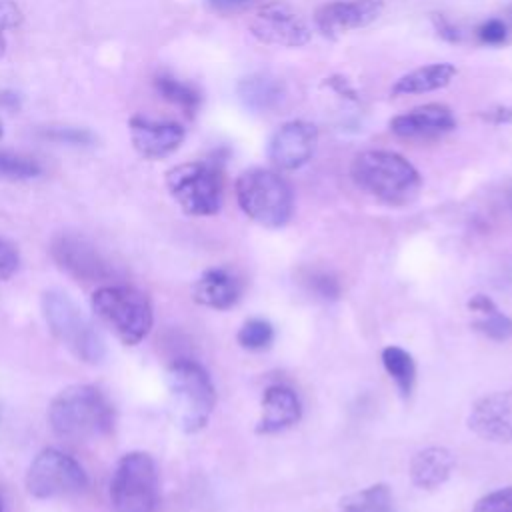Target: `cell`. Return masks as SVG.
I'll list each match as a JSON object with an SVG mask.
<instances>
[{"label": "cell", "instance_id": "obj_1", "mask_svg": "<svg viewBox=\"0 0 512 512\" xmlns=\"http://www.w3.org/2000/svg\"><path fill=\"white\" fill-rule=\"evenodd\" d=\"M48 422L56 436L88 442L106 436L114 426V408L108 396L92 384H74L60 390L48 406Z\"/></svg>", "mask_w": 512, "mask_h": 512}, {"label": "cell", "instance_id": "obj_2", "mask_svg": "<svg viewBox=\"0 0 512 512\" xmlns=\"http://www.w3.org/2000/svg\"><path fill=\"white\" fill-rule=\"evenodd\" d=\"M350 176L360 190L390 206L414 202L422 188L418 170L390 150L360 152L350 164Z\"/></svg>", "mask_w": 512, "mask_h": 512}, {"label": "cell", "instance_id": "obj_3", "mask_svg": "<svg viewBox=\"0 0 512 512\" xmlns=\"http://www.w3.org/2000/svg\"><path fill=\"white\" fill-rule=\"evenodd\" d=\"M42 314L52 336L80 362L100 364L106 356V342L92 318L62 290L42 294Z\"/></svg>", "mask_w": 512, "mask_h": 512}, {"label": "cell", "instance_id": "obj_4", "mask_svg": "<svg viewBox=\"0 0 512 512\" xmlns=\"http://www.w3.org/2000/svg\"><path fill=\"white\" fill-rule=\"evenodd\" d=\"M92 312L126 344H140L152 330L154 314L146 294L124 284H104L92 292Z\"/></svg>", "mask_w": 512, "mask_h": 512}, {"label": "cell", "instance_id": "obj_5", "mask_svg": "<svg viewBox=\"0 0 512 512\" xmlns=\"http://www.w3.org/2000/svg\"><path fill=\"white\" fill-rule=\"evenodd\" d=\"M236 200L248 218L266 228L284 226L294 208L288 182L266 168H250L238 176Z\"/></svg>", "mask_w": 512, "mask_h": 512}, {"label": "cell", "instance_id": "obj_6", "mask_svg": "<svg viewBox=\"0 0 512 512\" xmlns=\"http://www.w3.org/2000/svg\"><path fill=\"white\" fill-rule=\"evenodd\" d=\"M166 380L180 428L188 434L200 432L216 406V390L208 372L194 360L178 358L168 366Z\"/></svg>", "mask_w": 512, "mask_h": 512}, {"label": "cell", "instance_id": "obj_7", "mask_svg": "<svg viewBox=\"0 0 512 512\" xmlns=\"http://www.w3.org/2000/svg\"><path fill=\"white\" fill-rule=\"evenodd\" d=\"M110 504L114 512H156L160 484L158 468L150 454H124L110 478Z\"/></svg>", "mask_w": 512, "mask_h": 512}, {"label": "cell", "instance_id": "obj_8", "mask_svg": "<svg viewBox=\"0 0 512 512\" xmlns=\"http://www.w3.org/2000/svg\"><path fill=\"white\" fill-rule=\"evenodd\" d=\"M166 188L182 212L212 216L222 208V170L212 160L184 162L166 172Z\"/></svg>", "mask_w": 512, "mask_h": 512}, {"label": "cell", "instance_id": "obj_9", "mask_svg": "<svg viewBox=\"0 0 512 512\" xmlns=\"http://www.w3.org/2000/svg\"><path fill=\"white\" fill-rule=\"evenodd\" d=\"M26 490L38 500L76 496L88 488V476L78 460L58 448L40 450L24 478Z\"/></svg>", "mask_w": 512, "mask_h": 512}, {"label": "cell", "instance_id": "obj_10", "mask_svg": "<svg viewBox=\"0 0 512 512\" xmlns=\"http://www.w3.org/2000/svg\"><path fill=\"white\" fill-rule=\"evenodd\" d=\"M50 256L68 276L82 282L110 280L116 272L112 262L82 234L60 232L50 242Z\"/></svg>", "mask_w": 512, "mask_h": 512}, {"label": "cell", "instance_id": "obj_11", "mask_svg": "<svg viewBox=\"0 0 512 512\" xmlns=\"http://www.w3.org/2000/svg\"><path fill=\"white\" fill-rule=\"evenodd\" d=\"M250 32L262 44L284 48H300L312 38V30L304 18L282 0L264 4L250 22Z\"/></svg>", "mask_w": 512, "mask_h": 512}, {"label": "cell", "instance_id": "obj_12", "mask_svg": "<svg viewBox=\"0 0 512 512\" xmlns=\"http://www.w3.org/2000/svg\"><path fill=\"white\" fill-rule=\"evenodd\" d=\"M318 144V128L306 120H290L282 124L268 142V158L280 170H296L304 166Z\"/></svg>", "mask_w": 512, "mask_h": 512}, {"label": "cell", "instance_id": "obj_13", "mask_svg": "<svg viewBox=\"0 0 512 512\" xmlns=\"http://www.w3.org/2000/svg\"><path fill=\"white\" fill-rule=\"evenodd\" d=\"M382 12L384 0H334L316 10L314 22L324 36L338 38L350 30L370 26Z\"/></svg>", "mask_w": 512, "mask_h": 512}, {"label": "cell", "instance_id": "obj_14", "mask_svg": "<svg viewBox=\"0 0 512 512\" xmlns=\"http://www.w3.org/2000/svg\"><path fill=\"white\" fill-rule=\"evenodd\" d=\"M468 426L490 442H512V390H500L474 402Z\"/></svg>", "mask_w": 512, "mask_h": 512}, {"label": "cell", "instance_id": "obj_15", "mask_svg": "<svg viewBox=\"0 0 512 512\" xmlns=\"http://www.w3.org/2000/svg\"><path fill=\"white\" fill-rule=\"evenodd\" d=\"M130 138L136 152L148 160L170 156L184 142V128L172 120H154L148 116L130 118Z\"/></svg>", "mask_w": 512, "mask_h": 512}, {"label": "cell", "instance_id": "obj_16", "mask_svg": "<svg viewBox=\"0 0 512 512\" xmlns=\"http://www.w3.org/2000/svg\"><path fill=\"white\" fill-rule=\"evenodd\" d=\"M456 128V118L446 104L430 102L416 106L390 120L392 134L408 140H430Z\"/></svg>", "mask_w": 512, "mask_h": 512}, {"label": "cell", "instance_id": "obj_17", "mask_svg": "<svg viewBox=\"0 0 512 512\" xmlns=\"http://www.w3.org/2000/svg\"><path fill=\"white\" fill-rule=\"evenodd\" d=\"M238 98L244 108L266 114L278 110L286 100V84L270 72H254L244 76L236 86Z\"/></svg>", "mask_w": 512, "mask_h": 512}, {"label": "cell", "instance_id": "obj_18", "mask_svg": "<svg viewBox=\"0 0 512 512\" xmlns=\"http://www.w3.org/2000/svg\"><path fill=\"white\" fill-rule=\"evenodd\" d=\"M302 406L296 392L288 386H270L262 396V418L256 426L260 434H274L300 420Z\"/></svg>", "mask_w": 512, "mask_h": 512}, {"label": "cell", "instance_id": "obj_19", "mask_svg": "<svg viewBox=\"0 0 512 512\" xmlns=\"http://www.w3.org/2000/svg\"><path fill=\"white\" fill-rule=\"evenodd\" d=\"M240 282L226 268H210L206 270L192 286V298L214 310H226L234 306L240 298Z\"/></svg>", "mask_w": 512, "mask_h": 512}, {"label": "cell", "instance_id": "obj_20", "mask_svg": "<svg viewBox=\"0 0 512 512\" xmlns=\"http://www.w3.org/2000/svg\"><path fill=\"white\" fill-rule=\"evenodd\" d=\"M454 454L444 446L418 450L410 460V478L418 488L432 490L448 480L454 470Z\"/></svg>", "mask_w": 512, "mask_h": 512}, {"label": "cell", "instance_id": "obj_21", "mask_svg": "<svg viewBox=\"0 0 512 512\" xmlns=\"http://www.w3.org/2000/svg\"><path fill=\"white\" fill-rule=\"evenodd\" d=\"M458 74L456 66L450 62H434V64H426L422 68L410 70L408 74L400 76L390 92L394 96H412V94H426V92H434L440 88H446L452 78Z\"/></svg>", "mask_w": 512, "mask_h": 512}, {"label": "cell", "instance_id": "obj_22", "mask_svg": "<svg viewBox=\"0 0 512 512\" xmlns=\"http://www.w3.org/2000/svg\"><path fill=\"white\" fill-rule=\"evenodd\" d=\"M154 88L156 92L170 104L178 106L180 110H184L188 116H194L196 110L202 104V96L200 90L180 78H176L174 74L162 70L154 76Z\"/></svg>", "mask_w": 512, "mask_h": 512}, {"label": "cell", "instance_id": "obj_23", "mask_svg": "<svg viewBox=\"0 0 512 512\" xmlns=\"http://www.w3.org/2000/svg\"><path fill=\"white\" fill-rule=\"evenodd\" d=\"M382 364H384L388 376L398 386L400 394L404 398H408L414 388V380H416V364H414L412 356L400 346H388L382 350Z\"/></svg>", "mask_w": 512, "mask_h": 512}, {"label": "cell", "instance_id": "obj_24", "mask_svg": "<svg viewBox=\"0 0 512 512\" xmlns=\"http://www.w3.org/2000/svg\"><path fill=\"white\" fill-rule=\"evenodd\" d=\"M470 310L478 312L482 318L476 322V328L486 332L488 336L492 338H498V340H504L508 336H512V320L508 316H504L496 306L494 302L484 296V294H476L470 302H468Z\"/></svg>", "mask_w": 512, "mask_h": 512}, {"label": "cell", "instance_id": "obj_25", "mask_svg": "<svg viewBox=\"0 0 512 512\" xmlns=\"http://www.w3.org/2000/svg\"><path fill=\"white\" fill-rule=\"evenodd\" d=\"M40 174H42V166L36 158L20 152L0 150V178L32 180V178H38Z\"/></svg>", "mask_w": 512, "mask_h": 512}, {"label": "cell", "instance_id": "obj_26", "mask_svg": "<svg viewBox=\"0 0 512 512\" xmlns=\"http://www.w3.org/2000/svg\"><path fill=\"white\" fill-rule=\"evenodd\" d=\"M344 512H394L392 496L386 486L376 484L350 496L344 504Z\"/></svg>", "mask_w": 512, "mask_h": 512}, {"label": "cell", "instance_id": "obj_27", "mask_svg": "<svg viewBox=\"0 0 512 512\" xmlns=\"http://www.w3.org/2000/svg\"><path fill=\"white\" fill-rule=\"evenodd\" d=\"M236 338H238V344L242 348L264 350L274 340V328H272L270 322H266L262 318H252V320H246L242 324V328L238 330Z\"/></svg>", "mask_w": 512, "mask_h": 512}, {"label": "cell", "instance_id": "obj_28", "mask_svg": "<svg viewBox=\"0 0 512 512\" xmlns=\"http://www.w3.org/2000/svg\"><path fill=\"white\" fill-rule=\"evenodd\" d=\"M40 134L58 144L86 146L94 142V134L88 128H76V126H50V128H44Z\"/></svg>", "mask_w": 512, "mask_h": 512}, {"label": "cell", "instance_id": "obj_29", "mask_svg": "<svg viewBox=\"0 0 512 512\" xmlns=\"http://www.w3.org/2000/svg\"><path fill=\"white\" fill-rule=\"evenodd\" d=\"M22 24V12L16 2L0 0V58L6 54L8 30H14Z\"/></svg>", "mask_w": 512, "mask_h": 512}, {"label": "cell", "instance_id": "obj_30", "mask_svg": "<svg viewBox=\"0 0 512 512\" xmlns=\"http://www.w3.org/2000/svg\"><path fill=\"white\" fill-rule=\"evenodd\" d=\"M472 512H512V486L482 496Z\"/></svg>", "mask_w": 512, "mask_h": 512}, {"label": "cell", "instance_id": "obj_31", "mask_svg": "<svg viewBox=\"0 0 512 512\" xmlns=\"http://www.w3.org/2000/svg\"><path fill=\"white\" fill-rule=\"evenodd\" d=\"M18 266H20V256L16 246L0 236V282L12 278Z\"/></svg>", "mask_w": 512, "mask_h": 512}, {"label": "cell", "instance_id": "obj_32", "mask_svg": "<svg viewBox=\"0 0 512 512\" xmlns=\"http://www.w3.org/2000/svg\"><path fill=\"white\" fill-rule=\"evenodd\" d=\"M478 38H480L484 44L498 46V44H502V42L508 38V24H506L504 20H498V18L486 20V22H482L480 28H478Z\"/></svg>", "mask_w": 512, "mask_h": 512}, {"label": "cell", "instance_id": "obj_33", "mask_svg": "<svg viewBox=\"0 0 512 512\" xmlns=\"http://www.w3.org/2000/svg\"><path fill=\"white\" fill-rule=\"evenodd\" d=\"M312 290H314L320 298H324V300H334V298L340 294L338 282H336L332 276H328V274H316V276H312Z\"/></svg>", "mask_w": 512, "mask_h": 512}, {"label": "cell", "instance_id": "obj_34", "mask_svg": "<svg viewBox=\"0 0 512 512\" xmlns=\"http://www.w3.org/2000/svg\"><path fill=\"white\" fill-rule=\"evenodd\" d=\"M208 6L220 14H230V12H238L244 10L246 6H250L254 0H206Z\"/></svg>", "mask_w": 512, "mask_h": 512}, {"label": "cell", "instance_id": "obj_35", "mask_svg": "<svg viewBox=\"0 0 512 512\" xmlns=\"http://www.w3.org/2000/svg\"><path fill=\"white\" fill-rule=\"evenodd\" d=\"M434 22H436L438 34H440L442 38H446V40H450V42H458V40H460V36H462L460 30H458L456 26H452L450 22H446L442 16H436Z\"/></svg>", "mask_w": 512, "mask_h": 512}, {"label": "cell", "instance_id": "obj_36", "mask_svg": "<svg viewBox=\"0 0 512 512\" xmlns=\"http://www.w3.org/2000/svg\"><path fill=\"white\" fill-rule=\"evenodd\" d=\"M484 118L494 124H506V122H512V110L506 106H496V108L486 110Z\"/></svg>", "mask_w": 512, "mask_h": 512}, {"label": "cell", "instance_id": "obj_37", "mask_svg": "<svg viewBox=\"0 0 512 512\" xmlns=\"http://www.w3.org/2000/svg\"><path fill=\"white\" fill-rule=\"evenodd\" d=\"M0 106L8 110H18L20 108V96L12 90H0Z\"/></svg>", "mask_w": 512, "mask_h": 512}, {"label": "cell", "instance_id": "obj_38", "mask_svg": "<svg viewBox=\"0 0 512 512\" xmlns=\"http://www.w3.org/2000/svg\"><path fill=\"white\" fill-rule=\"evenodd\" d=\"M328 84L330 86H334V90H338L340 94H346L348 98H354L356 96V92L348 86V82H346V78H338V76H332L330 80H328Z\"/></svg>", "mask_w": 512, "mask_h": 512}, {"label": "cell", "instance_id": "obj_39", "mask_svg": "<svg viewBox=\"0 0 512 512\" xmlns=\"http://www.w3.org/2000/svg\"><path fill=\"white\" fill-rule=\"evenodd\" d=\"M508 22H510V26H512V6L508 8Z\"/></svg>", "mask_w": 512, "mask_h": 512}, {"label": "cell", "instance_id": "obj_40", "mask_svg": "<svg viewBox=\"0 0 512 512\" xmlns=\"http://www.w3.org/2000/svg\"><path fill=\"white\" fill-rule=\"evenodd\" d=\"M0 512H4V502H2V496H0Z\"/></svg>", "mask_w": 512, "mask_h": 512}, {"label": "cell", "instance_id": "obj_41", "mask_svg": "<svg viewBox=\"0 0 512 512\" xmlns=\"http://www.w3.org/2000/svg\"><path fill=\"white\" fill-rule=\"evenodd\" d=\"M0 138H2V124H0Z\"/></svg>", "mask_w": 512, "mask_h": 512}]
</instances>
